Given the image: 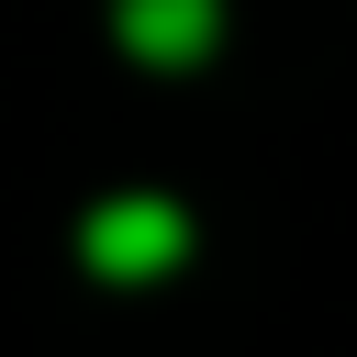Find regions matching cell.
<instances>
[{
    "label": "cell",
    "mask_w": 357,
    "mask_h": 357,
    "mask_svg": "<svg viewBox=\"0 0 357 357\" xmlns=\"http://www.w3.org/2000/svg\"><path fill=\"white\" fill-rule=\"evenodd\" d=\"M178 245H190V223H178V201H156V190L89 212V268H100V279H156Z\"/></svg>",
    "instance_id": "obj_1"
},
{
    "label": "cell",
    "mask_w": 357,
    "mask_h": 357,
    "mask_svg": "<svg viewBox=\"0 0 357 357\" xmlns=\"http://www.w3.org/2000/svg\"><path fill=\"white\" fill-rule=\"evenodd\" d=\"M112 22H123V45H134V56L190 67V56L223 33V0H112Z\"/></svg>",
    "instance_id": "obj_2"
}]
</instances>
